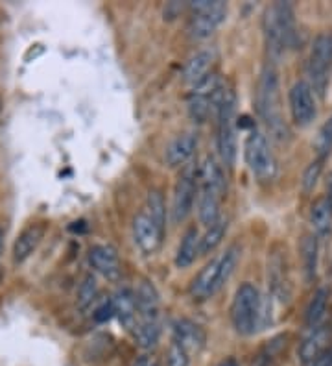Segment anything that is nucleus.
Masks as SVG:
<instances>
[{
  "label": "nucleus",
  "mask_w": 332,
  "mask_h": 366,
  "mask_svg": "<svg viewBox=\"0 0 332 366\" xmlns=\"http://www.w3.org/2000/svg\"><path fill=\"white\" fill-rule=\"evenodd\" d=\"M255 105L260 119L270 130L271 137L277 141H286L290 137V130L282 115L281 82H279V72L275 65L270 61L260 71L257 91H255Z\"/></svg>",
  "instance_id": "1"
},
{
  "label": "nucleus",
  "mask_w": 332,
  "mask_h": 366,
  "mask_svg": "<svg viewBox=\"0 0 332 366\" xmlns=\"http://www.w3.org/2000/svg\"><path fill=\"white\" fill-rule=\"evenodd\" d=\"M262 33L270 63L275 65L295 39V17L288 2H275L266 8L262 17Z\"/></svg>",
  "instance_id": "2"
},
{
  "label": "nucleus",
  "mask_w": 332,
  "mask_h": 366,
  "mask_svg": "<svg viewBox=\"0 0 332 366\" xmlns=\"http://www.w3.org/2000/svg\"><path fill=\"white\" fill-rule=\"evenodd\" d=\"M268 302L260 296L259 288L251 283H242L232 296L231 322L234 331L242 337H249L259 329H264L270 316L266 313Z\"/></svg>",
  "instance_id": "3"
},
{
  "label": "nucleus",
  "mask_w": 332,
  "mask_h": 366,
  "mask_svg": "<svg viewBox=\"0 0 332 366\" xmlns=\"http://www.w3.org/2000/svg\"><path fill=\"white\" fill-rule=\"evenodd\" d=\"M218 154H220L221 165H225L227 171H232L237 165L238 155V143H237V128H234V119H237V98L231 89H225V93L221 96L218 111Z\"/></svg>",
  "instance_id": "4"
},
{
  "label": "nucleus",
  "mask_w": 332,
  "mask_h": 366,
  "mask_svg": "<svg viewBox=\"0 0 332 366\" xmlns=\"http://www.w3.org/2000/svg\"><path fill=\"white\" fill-rule=\"evenodd\" d=\"M332 71V33H320L310 49L308 63H306V74H308V85L315 96L325 98L326 89L331 83Z\"/></svg>",
  "instance_id": "5"
},
{
  "label": "nucleus",
  "mask_w": 332,
  "mask_h": 366,
  "mask_svg": "<svg viewBox=\"0 0 332 366\" xmlns=\"http://www.w3.org/2000/svg\"><path fill=\"white\" fill-rule=\"evenodd\" d=\"M243 159L249 171L260 183H270L277 177V159L270 148L268 139L260 132L253 130L243 143Z\"/></svg>",
  "instance_id": "6"
},
{
  "label": "nucleus",
  "mask_w": 332,
  "mask_h": 366,
  "mask_svg": "<svg viewBox=\"0 0 332 366\" xmlns=\"http://www.w3.org/2000/svg\"><path fill=\"white\" fill-rule=\"evenodd\" d=\"M188 33L194 39H207L223 24L227 17V4L220 0H198L188 4Z\"/></svg>",
  "instance_id": "7"
},
{
  "label": "nucleus",
  "mask_w": 332,
  "mask_h": 366,
  "mask_svg": "<svg viewBox=\"0 0 332 366\" xmlns=\"http://www.w3.org/2000/svg\"><path fill=\"white\" fill-rule=\"evenodd\" d=\"M198 200V166L194 163L183 166L181 174L177 176L172 196V220L181 224L192 213L194 204Z\"/></svg>",
  "instance_id": "8"
},
{
  "label": "nucleus",
  "mask_w": 332,
  "mask_h": 366,
  "mask_svg": "<svg viewBox=\"0 0 332 366\" xmlns=\"http://www.w3.org/2000/svg\"><path fill=\"white\" fill-rule=\"evenodd\" d=\"M288 104H290V113L295 126L306 128L315 121L317 116V104H315V94L312 93L308 82L299 80L292 85L288 93Z\"/></svg>",
  "instance_id": "9"
},
{
  "label": "nucleus",
  "mask_w": 332,
  "mask_h": 366,
  "mask_svg": "<svg viewBox=\"0 0 332 366\" xmlns=\"http://www.w3.org/2000/svg\"><path fill=\"white\" fill-rule=\"evenodd\" d=\"M268 285L271 294L281 302H288L292 296V279L288 272L286 252L279 250V246H273L268 255Z\"/></svg>",
  "instance_id": "10"
},
{
  "label": "nucleus",
  "mask_w": 332,
  "mask_h": 366,
  "mask_svg": "<svg viewBox=\"0 0 332 366\" xmlns=\"http://www.w3.org/2000/svg\"><path fill=\"white\" fill-rule=\"evenodd\" d=\"M163 235H165V232L149 218L146 211H140L133 218V238H135V244L142 254H155L160 248Z\"/></svg>",
  "instance_id": "11"
},
{
  "label": "nucleus",
  "mask_w": 332,
  "mask_h": 366,
  "mask_svg": "<svg viewBox=\"0 0 332 366\" xmlns=\"http://www.w3.org/2000/svg\"><path fill=\"white\" fill-rule=\"evenodd\" d=\"M89 265L93 266L94 270L102 274L105 279L109 281H118L122 277V263L113 246L109 244H94L89 248Z\"/></svg>",
  "instance_id": "12"
},
{
  "label": "nucleus",
  "mask_w": 332,
  "mask_h": 366,
  "mask_svg": "<svg viewBox=\"0 0 332 366\" xmlns=\"http://www.w3.org/2000/svg\"><path fill=\"white\" fill-rule=\"evenodd\" d=\"M172 340L179 344L188 355L199 354L207 342V335H205L203 327L196 322L188 320V318H177L174 322V338Z\"/></svg>",
  "instance_id": "13"
},
{
  "label": "nucleus",
  "mask_w": 332,
  "mask_h": 366,
  "mask_svg": "<svg viewBox=\"0 0 332 366\" xmlns=\"http://www.w3.org/2000/svg\"><path fill=\"white\" fill-rule=\"evenodd\" d=\"M44 235H46V224H43V222L30 224L28 227H24L13 243V261L24 263L37 250Z\"/></svg>",
  "instance_id": "14"
},
{
  "label": "nucleus",
  "mask_w": 332,
  "mask_h": 366,
  "mask_svg": "<svg viewBox=\"0 0 332 366\" xmlns=\"http://www.w3.org/2000/svg\"><path fill=\"white\" fill-rule=\"evenodd\" d=\"M198 139L194 133H181L168 143L165 150V161L168 166H185L190 163Z\"/></svg>",
  "instance_id": "15"
},
{
  "label": "nucleus",
  "mask_w": 332,
  "mask_h": 366,
  "mask_svg": "<svg viewBox=\"0 0 332 366\" xmlns=\"http://www.w3.org/2000/svg\"><path fill=\"white\" fill-rule=\"evenodd\" d=\"M331 327L321 324L317 327H312V331L304 338L299 346V359L303 365H308L310 360H314L317 355H321L325 349L331 348Z\"/></svg>",
  "instance_id": "16"
},
{
  "label": "nucleus",
  "mask_w": 332,
  "mask_h": 366,
  "mask_svg": "<svg viewBox=\"0 0 332 366\" xmlns=\"http://www.w3.org/2000/svg\"><path fill=\"white\" fill-rule=\"evenodd\" d=\"M198 189L210 191L223 198L225 194V176L218 161L212 155H207L203 163L198 166Z\"/></svg>",
  "instance_id": "17"
},
{
  "label": "nucleus",
  "mask_w": 332,
  "mask_h": 366,
  "mask_svg": "<svg viewBox=\"0 0 332 366\" xmlns=\"http://www.w3.org/2000/svg\"><path fill=\"white\" fill-rule=\"evenodd\" d=\"M135 296V304H137L138 316L142 320L148 322H159V294L155 290V287L149 281L138 283L137 290L133 293Z\"/></svg>",
  "instance_id": "18"
},
{
  "label": "nucleus",
  "mask_w": 332,
  "mask_h": 366,
  "mask_svg": "<svg viewBox=\"0 0 332 366\" xmlns=\"http://www.w3.org/2000/svg\"><path fill=\"white\" fill-rule=\"evenodd\" d=\"M216 290H220L218 287V259H212L199 270L198 276L194 277L192 285H190V294L194 299L203 302V299L210 298Z\"/></svg>",
  "instance_id": "19"
},
{
  "label": "nucleus",
  "mask_w": 332,
  "mask_h": 366,
  "mask_svg": "<svg viewBox=\"0 0 332 366\" xmlns=\"http://www.w3.org/2000/svg\"><path fill=\"white\" fill-rule=\"evenodd\" d=\"M212 61H214V54L210 50H199L196 54L187 61V65L183 67V80L196 87L198 83H201L205 78L212 74L210 72V67H212Z\"/></svg>",
  "instance_id": "20"
},
{
  "label": "nucleus",
  "mask_w": 332,
  "mask_h": 366,
  "mask_svg": "<svg viewBox=\"0 0 332 366\" xmlns=\"http://www.w3.org/2000/svg\"><path fill=\"white\" fill-rule=\"evenodd\" d=\"M113 305H115V315L118 316L122 326L126 327V331L131 333L138 324V320H140L137 304H135V296H133L131 290L129 288H120L115 294V298H113Z\"/></svg>",
  "instance_id": "21"
},
{
  "label": "nucleus",
  "mask_w": 332,
  "mask_h": 366,
  "mask_svg": "<svg viewBox=\"0 0 332 366\" xmlns=\"http://www.w3.org/2000/svg\"><path fill=\"white\" fill-rule=\"evenodd\" d=\"M199 241H201V235H199L198 227L196 226L188 227L187 232L183 233L181 243H179L176 252L177 268H188V266H192V263L199 255Z\"/></svg>",
  "instance_id": "22"
},
{
  "label": "nucleus",
  "mask_w": 332,
  "mask_h": 366,
  "mask_svg": "<svg viewBox=\"0 0 332 366\" xmlns=\"http://www.w3.org/2000/svg\"><path fill=\"white\" fill-rule=\"evenodd\" d=\"M221 200L223 198L218 196V194L210 193V191H203V189H198V216L199 222H201L205 227L212 226L214 222H218L221 218Z\"/></svg>",
  "instance_id": "23"
},
{
  "label": "nucleus",
  "mask_w": 332,
  "mask_h": 366,
  "mask_svg": "<svg viewBox=\"0 0 332 366\" xmlns=\"http://www.w3.org/2000/svg\"><path fill=\"white\" fill-rule=\"evenodd\" d=\"M310 224L314 229L315 237H325L332 229V205L325 200V196L315 200L310 209Z\"/></svg>",
  "instance_id": "24"
},
{
  "label": "nucleus",
  "mask_w": 332,
  "mask_h": 366,
  "mask_svg": "<svg viewBox=\"0 0 332 366\" xmlns=\"http://www.w3.org/2000/svg\"><path fill=\"white\" fill-rule=\"evenodd\" d=\"M326 305H329V290L326 288H317L312 299L308 302V305H306V313H304V324L310 329L321 326V322L325 318Z\"/></svg>",
  "instance_id": "25"
},
{
  "label": "nucleus",
  "mask_w": 332,
  "mask_h": 366,
  "mask_svg": "<svg viewBox=\"0 0 332 366\" xmlns=\"http://www.w3.org/2000/svg\"><path fill=\"white\" fill-rule=\"evenodd\" d=\"M317 237L314 233L312 235H304L301 241V263H303V272L306 281H312L317 272Z\"/></svg>",
  "instance_id": "26"
},
{
  "label": "nucleus",
  "mask_w": 332,
  "mask_h": 366,
  "mask_svg": "<svg viewBox=\"0 0 332 366\" xmlns=\"http://www.w3.org/2000/svg\"><path fill=\"white\" fill-rule=\"evenodd\" d=\"M159 322H148V320H138L135 329L131 331V337L135 338V342L144 349H151L159 342Z\"/></svg>",
  "instance_id": "27"
},
{
  "label": "nucleus",
  "mask_w": 332,
  "mask_h": 366,
  "mask_svg": "<svg viewBox=\"0 0 332 366\" xmlns=\"http://www.w3.org/2000/svg\"><path fill=\"white\" fill-rule=\"evenodd\" d=\"M227 226H229V222L227 218H220L218 222H214L212 226L207 227V232L201 235V241H199V254H210V252H214L220 243L223 241L227 233Z\"/></svg>",
  "instance_id": "28"
},
{
  "label": "nucleus",
  "mask_w": 332,
  "mask_h": 366,
  "mask_svg": "<svg viewBox=\"0 0 332 366\" xmlns=\"http://www.w3.org/2000/svg\"><path fill=\"white\" fill-rule=\"evenodd\" d=\"M238 261H240V246L238 244H231L225 250V254L218 259V287H223V283H227V279L232 276Z\"/></svg>",
  "instance_id": "29"
},
{
  "label": "nucleus",
  "mask_w": 332,
  "mask_h": 366,
  "mask_svg": "<svg viewBox=\"0 0 332 366\" xmlns=\"http://www.w3.org/2000/svg\"><path fill=\"white\" fill-rule=\"evenodd\" d=\"M146 213L151 220L157 224V226L165 232V224H166V204H165V196L160 193L159 189H151L148 193V200H146Z\"/></svg>",
  "instance_id": "30"
},
{
  "label": "nucleus",
  "mask_w": 332,
  "mask_h": 366,
  "mask_svg": "<svg viewBox=\"0 0 332 366\" xmlns=\"http://www.w3.org/2000/svg\"><path fill=\"white\" fill-rule=\"evenodd\" d=\"M314 150H315V159L325 161L332 152V116H329L323 126L320 128V132L315 135L314 141Z\"/></svg>",
  "instance_id": "31"
},
{
  "label": "nucleus",
  "mask_w": 332,
  "mask_h": 366,
  "mask_svg": "<svg viewBox=\"0 0 332 366\" xmlns=\"http://www.w3.org/2000/svg\"><path fill=\"white\" fill-rule=\"evenodd\" d=\"M98 296V285H96V279H94L93 274H87L83 277V281L80 283L77 287V307L82 311L89 309L93 302Z\"/></svg>",
  "instance_id": "32"
},
{
  "label": "nucleus",
  "mask_w": 332,
  "mask_h": 366,
  "mask_svg": "<svg viewBox=\"0 0 332 366\" xmlns=\"http://www.w3.org/2000/svg\"><path fill=\"white\" fill-rule=\"evenodd\" d=\"M284 344H286V337H284V335L273 338V340L260 351L259 357H257V366H271V360L275 359V355L284 348Z\"/></svg>",
  "instance_id": "33"
},
{
  "label": "nucleus",
  "mask_w": 332,
  "mask_h": 366,
  "mask_svg": "<svg viewBox=\"0 0 332 366\" xmlns=\"http://www.w3.org/2000/svg\"><path fill=\"white\" fill-rule=\"evenodd\" d=\"M323 163H325V161L315 159L304 168L303 177H301V185H303L304 193H310V191L315 187V183H317V180H320L321 176V171H323Z\"/></svg>",
  "instance_id": "34"
},
{
  "label": "nucleus",
  "mask_w": 332,
  "mask_h": 366,
  "mask_svg": "<svg viewBox=\"0 0 332 366\" xmlns=\"http://www.w3.org/2000/svg\"><path fill=\"white\" fill-rule=\"evenodd\" d=\"M166 363H168V366H188V354L179 344L172 340Z\"/></svg>",
  "instance_id": "35"
},
{
  "label": "nucleus",
  "mask_w": 332,
  "mask_h": 366,
  "mask_svg": "<svg viewBox=\"0 0 332 366\" xmlns=\"http://www.w3.org/2000/svg\"><path fill=\"white\" fill-rule=\"evenodd\" d=\"M113 315H115V305H113V299H109V302H102L98 305V309L94 311L93 316L96 322H105L109 320Z\"/></svg>",
  "instance_id": "36"
},
{
  "label": "nucleus",
  "mask_w": 332,
  "mask_h": 366,
  "mask_svg": "<svg viewBox=\"0 0 332 366\" xmlns=\"http://www.w3.org/2000/svg\"><path fill=\"white\" fill-rule=\"evenodd\" d=\"M331 365H332V346L304 366H331Z\"/></svg>",
  "instance_id": "37"
},
{
  "label": "nucleus",
  "mask_w": 332,
  "mask_h": 366,
  "mask_svg": "<svg viewBox=\"0 0 332 366\" xmlns=\"http://www.w3.org/2000/svg\"><path fill=\"white\" fill-rule=\"evenodd\" d=\"M325 200L332 205V172H329L325 182Z\"/></svg>",
  "instance_id": "38"
},
{
  "label": "nucleus",
  "mask_w": 332,
  "mask_h": 366,
  "mask_svg": "<svg viewBox=\"0 0 332 366\" xmlns=\"http://www.w3.org/2000/svg\"><path fill=\"white\" fill-rule=\"evenodd\" d=\"M218 366H240V365H238V360L234 359V357H227V359L220 360Z\"/></svg>",
  "instance_id": "39"
},
{
  "label": "nucleus",
  "mask_w": 332,
  "mask_h": 366,
  "mask_svg": "<svg viewBox=\"0 0 332 366\" xmlns=\"http://www.w3.org/2000/svg\"><path fill=\"white\" fill-rule=\"evenodd\" d=\"M4 252V229L0 227V255Z\"/></svg>",
  "instance_id": "40"
},
{
  "label": "nucleus",
  "mask_w": 332,
  "mask_h": 366,
  "mask_svg": "<svg viewBox=\"0 0 332 366\" xmlns=\"http://www.w3.org/2000/svg\"><path fill=\"white\" fill-rule=\"evenodd\" d=\"M2 277H4V268L0 266V281H2Z\"/></svg>",
  "instance_id": "41"
},
{
  "label": "nucleus",
  "mask_w": 332,
  "mask_h": 366,
  "mask_svg": "<svg viewBox=\"0 0 332 366\" xmlns=\"http://www.w3.org/2000/svg\"><path fill=\"white\" fill-rule=\"evenodd\" d=\"M140 366H157V365H154V363H146V365H140Z\"/></svg>",
  "instance_id": "42"
},
{
  "label": "nucleus",
  "mask_w": 332,
  "mask_h": 366,
  "mask_svg": "<svg viewBox=\"0 0 332 366\" xmlns=\"http://www.w3.org/2000/svg\"><path fill=\"white\" fill-rule=\"evenodd\" d=\"M0 107H2V104H0Z\"/></svg>",
  "instance_id": "43"
}]
</instances>
